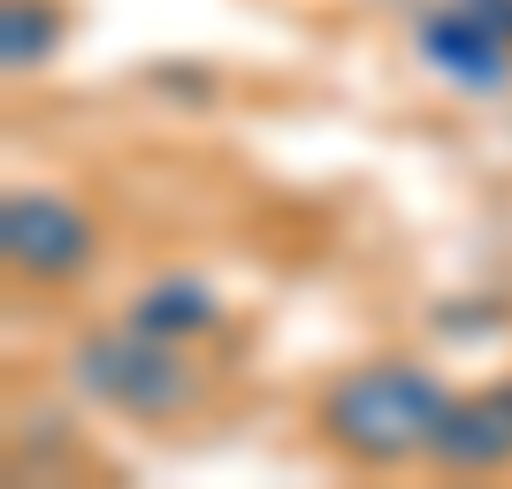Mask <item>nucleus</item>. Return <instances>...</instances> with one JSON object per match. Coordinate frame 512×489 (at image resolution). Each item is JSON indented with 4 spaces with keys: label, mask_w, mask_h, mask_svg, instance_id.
Returning a JSON list of instances; mask_svg holds the SVG:
<instances>
[{
    "label": "nucleus",
    "mask_w": 512,
    "mask_h": 489,
    "mask_svg": "<svg viewBox=\"0 0 512 489\" xmlns=\"http://www.w3.org/2000/svg\"><path fill=\"white\" fill-rule=\"evenodd\" d=\"M214 321H222V298H214V283H199V276H161V283H146V291L130 298V329L169 337V344L207 337Z\"/></svg>",
    "instance_id": "6"
},
{
    "label": "nucleus",
    "mask_w": 512,
    "mask_h": 489,
    "mask_svg": "<svg viewBox=\"0 0 512 489\" xmlns=\"http://www.w3.org/2000/svg\"><path fill=\"white\" fill-rule=\"evenodd\" d=\"M413 46H421V62L459 92H505L512 85V39H497L490 23H474L459 0L428 16Z\"/></svg>",
    "instance_id": "5"
},
{
    "label": "nucleus",
    "mask_w": 512,
    "mask_h": 489,
    "mask_svg": "<svg viewBox=\"0 0 512 489\" xmlns=\"http://www.w3.org/2000/svg\"><path fill=\"white\" fill-rule=\"evenodd\" d=\"M69 383L85 390L92 405H115L130 421H176V413H192L199 405V367L176 360L169 337H146V329H100L69 352Z\"/></svg>",
    "instance_id": "2"
},
{
    "label": "nucleus",
    "mask_w": 512,
    "mask_h": 489,
    "mask_svg": "<svg viewBox=\"0 0 512 489\" xmlns=\"http://www.w3.org/2000/svg\"><path fill=\"white\" fill-rule=\"evenodd\" d=\"M444 413H451V390L421 360H360L314 405L321 444L344 451L352 467H413V459H428Z\"/></svg>",
    "instance_id": "1"
},
{
    "label": "nucleus",
    "mask_w": 512,
    "mask_h": 489,
    "mask_svg": "<svg viewBox=\"0 0 512 489\" xmlns=\"http://www.w3.org/2000/svg\"><path fill=\"white\" fill-rule=\"evenodd\" d=\"M459 8H467L474 23H490L497 39H512V0H459Z\"/></svg>",
    "instance_id": "8"
},
{
    "label": "nucleus",
    "mask_w": 512,
    "mask_h": 489,
    "mask_svg": "<svg viewBox=\"0 0 512 489\" xmlns=\"http://www.w3.org/2000/svg\"><path fill=\"white\" fill-rule=\"evenodd\" d=\"M436 474H505L512 467V383H490L474 398H451L436 444H428Z\"/></svg>",
    "instance_id": "4"
},
{
    "label": "nucleus",
    "mask_w": 512,
    "mask_h": 489,
    "mask_svg": "<svg viewBox=\"0 0 512 489\" xmlns=\"http://www.w3.org/2000/svg\"><path fill=\"white\" fill-rule=\"evenodd\" d=\"M54 46H62V8L54 0H0V62H8V77L46 69Z\"/></svg>",
    "instance_id": "7"
},
{
    "label": "nucleus",
    "mask_w": 512,
    "mask_h": 489,
    "mask_svg": "<svg viewBox=\"0 0 512 489\" xmlns=\"http://www.w3.org/2000/svg\"><path fill=\"white\" fill-rule=\"evenodd\" d=\"M0 253L31 283H77L100 253V230L69 192L31 184V192H8V207H0Z\"/></svg>",
    "instance_id": "3"
}]
</instances>
